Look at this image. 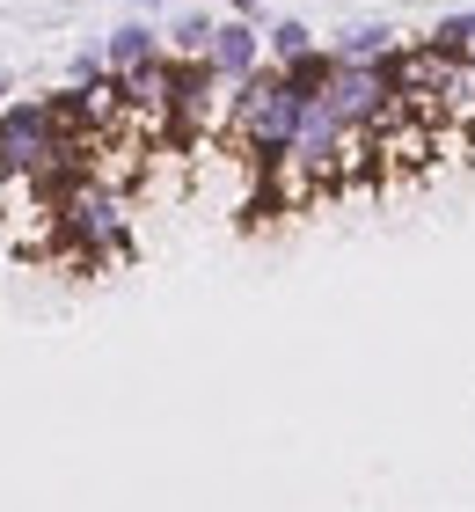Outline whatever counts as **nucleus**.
Here are the masks:
<instances>
[{"label":"nucleus","mask_w":475,"mask_h":512,"mask_svg":"<svg viewBox=\"0 0 475 512\" xmlns=\"http://www.w3.org/2000/svg\"><path fill=\"white\" fill-rule=\"evenodd\" d=\"M300 110H307V96L285 81V66L278 59L256 66V74L234 81V96H227V139H234V154H242L249 169H285V161H293Z\"/></svg>","instance_id":"1"},{"label":"nucleus","mask_w":475,"mask_h":512,"mask_svg":"<svg viewBox=\"0 0 475 512\" xmlns=\"http://www.w3.org/2000/svg\"><path fill=\"white\" fill-rule=\"evenodd\" d=\"M52 242L66 249L74 271H95V264H125L132 256V213H125V191L103 176H88L74 198L52 213Z\"/></svg>","instance_id":"2"},{"label":"nucleus","mask_w":475,"mask_h":512,"mask_svg":"<svg viewBox=\"0 0 475 512\" xmlns=\"http://www.w3.org/2000/svg\"><path fill=\"white\" fill-rule=\"evenodd\" d=\"M59 161V118H52V96H15L0 110V176L8 183H30L37 169Z\"/></svg>","instance_id":"3"},{"label":"nucleus","mask_w":475,"mask_h":512,"mask_svg":"<svg viewBox=\"0 0 475 512\" xmlns=\"http://www.w3.org/2000/svg\"><path fill=\"white\" fill-rule=\"evenodd\" d=\"M264 52L271 44H264V30H256V15H227L220 30H212V44H205V66L234 88V81H249L256 66H264Z\"/></svg>","instance_id":"4"},{"label":"nucleus","mask_w":475,"mask_h":512,"mask_svg":"<svg viewBox=\"0 0 475 512\" xmlns=\"http://www.w3.org/2000/svg\"><path fill=\"white\" fill-rule=\"evenodd\" d=\"M169 52V30H154V15H132V22H117V30L103 37V59L117 66V74H132V66H147Z\"/></svg>","instance_id":"5"},{"label":"nucleus","mask_w":475,"mask_h":512,"mask_svg":"<svg viewBox=\"0 0 475 512\" xmlns=\"http://www.w3.org/2000/svg\"><path fill=\"white\" fill-rule=\"evenodd\" d=\"M329 52H337L344 66H380V59L402 52V37L388 30V22H351L344 37H329Z\"/></svg>","instance_id":"6"},{"label":"nucleus","mask_w":475,"mask_h":512,"mask_svg":"<svg viewBox=\"0 0 475 512\" xmlns=\"http://www.w3.org/2000/svg\"><path fill=\"white\" fill-rule=\"evenodd\" d=\"M439 118L446 125H475V59H454L439 81Z\"/></svg>","instance_id":"7"},{"label":"nucleus","mask_w":475,"mask_h":512,"mask_svg":"<svg viewBox=\"0 0 475 512\" xmlns=\"http://www.w3.org/2000/svg\"><path fill=\"white\" fill-rule=\"evenodd\" d=\"M285 81L300 88V96H322L329 81H337V52L329 44H315V52H300V59H285Z\"/></svg>","instance_id":"8"},{"label":"nucleus","mask_w":475,"mask_h":512,"mask_svg":"<svg viewBox=\"0 0 475 512\" xmlns=\"http://www.w3.org/2000/svg\"><path fill=\"white\" fill-rule=\"evenodd\" d=\"M212 30H220V22H212V15H198V8H183V15L169 22V52H176V59H205V44H212Z\"/></svg>","instance_id":"9"},{"label":"nucleus","mask_w":475,"mask_h":512,"mask_svg":"<svg viewBox=\"0 0 475 512\" xmlns=\"http://www.w3.org/2000/svg\"><path fill=\"white\" fill-rule=\"evenodd\" d=\"M264 44H271V59L285 66V59H300V52H315V44H322V37H315V30H307V22H300V15H278V22H271V30H264Z\"/></svg>","instance_id":"10"},{"label":"nucleus","mask_w":475,"mask_h":512,"mask_svg":"<svg viewBox=\"0 0 475 512\" xmlns=\"http://www.w3.org/2000/svg\"><path fill=\"white\" fill-rule=\"evenodd\" d=\"M424 44H439V52H454V59H475V8L468 15H439Z\"/></svg>","instance_id":"11"},{"label":"nucleus","mask_w":475,"mask_h":512,"mask_svg":"<svg viewBox=\"0 0 475 512\" xmlns=\"http://www.w3.org/2000/svg\"><path fill=\"white\" fill-rule=\"evenodd\" d=\"M227 8H234V15H264L271 0H227Z\"/></svg>","instance_id":"12"},{"label":"nucleus","mask_w":475,"mask_h":512,"mask_svg":"<svg viewBox=\"0 0 475 512\" xmlns=\"http://www.w3.org/2000/svg\"><path fill=\"white\" fill-rule=\"evenodd\" d=\"M8 103H15V74L0 66V110H8Z\"/></svg>","instance_id":"13"}]
</instances>
